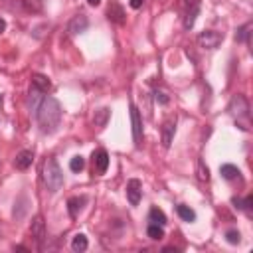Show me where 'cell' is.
<instances>
[{
  "label": "cell",
  "instance_id": "cell-1",
  "mask_svg": "<svg viewBox=\"0 0 253 253\" xmlns=\"http://www.w3.org/2000/svg\"><path fill=\"white\" fill-rule=\"evenodd\" d=\"M34 115H36V121L40 125L42 133L52 135L57 131V126L61 123V105L57 99L46 95V97H42L40 103L34 105Z\"/></svg>",
  "mask_w": 253,
  "mask_h": 253
},
{
  "label": "cell",
  "instance_id": "cell-2",
  "mask_svg": "<svg viewBox=\"0 0 253 253\" xmlns=\"http://www.w3.org/2000/svg\"><path fill=\"white\" fill-rule=\"evenodd\" d=\"M42 178H44V184L46 188L50 190L52 194H55L57 190L63 186V172L57 164V161L54 156H48L44 161V166H42Z\"/></svg>",
  "mask_w": 253,
  "mask_h": 253
},
{
  "label": "cell",
  "instance_id": "cell-3",
  "mask_svg": "<svg viewBox=\"0 0 253 253\" xmlns=\"http://www.w3.org/2000/svg\"><path fill=\"white\" fill-rule=\"evenodd\" d=\"M230 113L235 119V125L239 126L241 131H249V126H251V121H249V101H247L245 95H241V93L234 95L232 101H230Z\"/></svg>",
  "mask_w": 253,
  "mask_h": 253
},
{
  "label": "cell",
  "instance_id": "cell-4",
  "mask_svg": "<svg viewBox=\"0 0 253 253\" xmlns=\"http://www.w3.org/2000/svg\"><path fill=\"white\" fill-rule=\"evenodd\" d=\"M180 6L184 10V28L192 30L200 14V0H180Z\"/></svg>",
  "mask_w": 253,
  "mask_h": 253
},
{
  "label": "cell",
  "instance_id": "cell-5",
  "mask_svg": "<svg viewBox=\"0 0 253 253\" xmlns=\"http://www.w3.org/2000/svg\"><path fill=\"white\" fill-rule=\"evenodd\" d=\"M221 40H224V34H219V32H214V30H204L200 32V36H198V44L206 50H216Z\"/></svg>",
  "mask_w": 253,
  "mask_h": 253
},
{
  "label": "cell",
  "instance_id": "cell-6",
  "mask_svg": "<svg viewBox=\"0 0 253 253\" xmlns=\"http://www.w3.org/2000/svg\"><path fill=\"white\" fill-rule=\"evenodd\" d=\"M131 125H133V141L137 146L143 143V117L135 103H131Z\"/></svg>",
  "mask_w": 253,
  "mask_h": 253
},
{
  "label": "cell",
  "instance_id": "cell-7",
  "mask_svg": "<svg viewBox=\"0 0 253 253\" xmlns=\"http://www.w3.org/2000/svg\"><path fill=\"white\" fill-rule=\"evenodd\" d=\"M141 196H143V184H141V180L131 178L129 182H126V200H129L131 206H139Z\"/></svg>",
  "mask_w": 253,
  "mask_h": 253
},
{
  "label": "cell",
  "instance_id": "cell-8",
  "mask_svg": "<svg viewBox=\"0 0 253 253\" xmlns=\"http://www.w3.org/2000/svg\"><path fill=\"white\" fill-rule=\"evenodd\" d=\"M109 166V154L105 148H97L93 150V170L97 174H105Z\"/></svg>",
  "mask_w": 253,
  "mask_h": 253
},
{
  "label": "cell",
  "instance_id": "cell-9",
  "mask_svg": "<svg viewBox=\"0 0 253 253\" xmlns=\"http://www.w3.org/2000/svg\"><path fill=\"white\" fill-rule=\"evenodd\" d=\"M107 18L111 22L119 24V26H123L126 22V12H125V8L117 2V0H111V2H109V6H107Z\"/></svg>",
  "mask_w": 253,
  "mask_h": 253
},
{
  "label": "cell",
  "instance_id": "cell-10",
  "mask_svg": "<svg viewBox=\"0 0 253 253\" xmlns=\"http://www.w3.org/2000/svg\"><path fill=\"white\" fill-rule=\"evenodd\" d=\"M87 26H89L87 16H85V14H77V16H73V18L70 20L68 32H70L72 36H77V34H83V32L87 30Z\"/></svg>",
  "mask_w": 253,
  "mask_h": 253
},
{
  "label": "cell",
  "instance_id": "cell-11",
  "mask_svg": "<svg viewBox=\"0 0 253 253\" xmlns=\"http://www.w3.org/2000/svg\"><path fill=\"white\" fill-rule=\"evenodd\" d=\"M30 232H32V237L38 241V245L42 247V241L46 237V224H44V217L42 216H36L32 219V226H30Z\"/></svg>",
  "mask_w": 253,
  "mask_h": 253
},
{
  "label": "cell",
  "instance_id": "cell-12",
  "mask_svg": "<svg viewBox=\"0 0 253 253\" xmlns=\"http://www.w3.org/2000/svg\"><path fill=\"white\" fill-rule=\"evenodd\" d=\"M174 133H176V119H168V121H164L163 129H161V135H163V146H164V148H170L172 139H174Z\"/></svg>",
  "mask_w": 253,
  "mask_h": 253
},
{
  "label": "cell",
  "instance_id": "cell-13",
  "mask_svg": "<svg viewBox=\"0 0 253 253\" xmlns=\"http://www.w3.org/2000/svg\"><path fill=\"white\" fill-rule=\"evenodd\" d=\"M32 163H34V152H32V150H20V152L16 154V158H14V166H16L18 170L30 168Z\"/></svg>",
  "mask_w": 253,
  "mask_h": 253
},
{
  "label": "cell",
  "instance_id": "cell-14",
  "mask_svg": "<svg viewBox=\"0 0 253 253\" xmlns=\"http://www.w3.org/2000/svg\"><path fill=\"white\" fill-rule=\"evenodd\" d=\"M85 202H87L85 196H73V198H70V200H68V212H70V216H72V217H77Z\"/></svg>",
  "mask_w": 253,
  "mask_h": 253
},
{
  "label": "cell",
  "instance_id": "cell-15",
  "mask_svg": "<svg viewBox=\"0 0 253 253\" xmlns=\"http://www.w3.org/2000/svg\"><path fill=\"white\" fill-rule=\"evenodd\" d=\"M32 85H34V89L40 91V93H48L52 89V81L46 75H40V73L32 75Z\"/></svg>",
  "mask_w": 253,
  "mask_h": 253
},
{
  "label": "cell",
  "instance_id": "cell-16",
  "mask_svg": "<svg viewBox=\"0 0 253 253\" xmlns=\"http://www.w3.org/2000/svg\"><path fill=\"white\" fill-rule=\"evenodd\" d=\"M109 117H111V109L101 107V109L95 111V115H93V125L99 126V129H103V126L109 123Z\"/></svg>",
  "mask_w": 253,
  "mask_h": 253
},
{
  "label": "cell",
  "instance_id": "cell-17",
  "mask_svg": "<svg viewBox=\"0 0 253 253\" xmlns=\"http://www.w3.org/2000/svg\"><path fill=\"white\" fill-rule=\"evenodd\" d=\"M176 214L184 219V221H188V224H192V221H196V212L190 208V206H184V204H180V206H176Z\"/></svg>",
  "mask_w": 253,
  "mask_h": 253
},
{
  "label": "cell",
  "instance_id": "cell-18",
  "mask_svg": "<svg viewBox=\"0 0 253 253\" xmlns=\"http://www.w3.org/2000/svg\"><path fill=\"white\" fill-rule=\"evenodd\" d=\"M148 219H150V224H158V226H166V216H164V212L163 210H158V208H150V212H148Z\"/></svg>",
  "mask_w": 253,
  "mask_h": 253
},
{
  "label": "cell",
  "instance_id": "cell-19",
  "mask_svg": "<svg viewBox=\"0 0 253 253\" xmlns=\"http://www.w3.org/2000/svg\"><path fill=\"white\" fill-rule=\"evenodd\" d=\"M219 174L224 176L226 180H235V178H239V168L237 166H234V164H221L219 166Z\"/></svg>",
  "mask_w": 253,
  "mask_h": 253
},
{
  "label": "cell",
  "instance_id": "cell-20",
  "mask_svg": "<svg viewBox=\"0 0 253 253\" xmlns=\"http://www.w3.org/2000/svg\"><path fill=\"white\" fill-rule=\"evenodd\" d=\"M20 4L24 8V12H28V14H38L42 10L40 0H20Z\"/></svg>",
  "mask_w": 253,
  "mask_h": 253
},
{
  "label": "cell",
  "instance_id": "cell-21",
  "mask_svg": "<svg viewBox=\"0 0 253 253\" xmlns=\"http://www.w3.org/2000/svg\"><path fill=\"white\" fill-rule=\"evenodd\" d=\"M87 247H89L87 237H85L83 234H77V235L73 237V241H72V249H73V251H77V253H81V251H85Z\"/></svg>",
  "mask_w": 253,
  "mask_h": 253
},
{
  "label": "cell",
  "instance_id": "cell-22",
  "mask_svg": "<svg viewBox=\"0 0 253 253\" xmlns=\"http://www.w3.org/2000/svg\"><path fill=\"white\" fill-rule=\"evenodd\" d=\"M251 24L247 22V24H243V26H239L237 30H235V42H247L249 40V34H251Z\"/></svg>",
  "mask_w": 253,
  "mask_h": 253
},
{
  "label": "cell",
  "instance_id": "cell-23",
  "mask_svg": "<svg viewBox=\"0 0 253 253\" xmlns=\"http://www.w3.org/2000/svg\"><path fill=\"white\" fill-rule=\"evenodd\" d=\"M146 234H148L150 239H163L164 237V230H163V226H158V224H150L146 228Z\"/></svg>",
  "mask_w": 253,
  "mask_h": 253
},
{
  "label": "cell",
  "instance_id": "cell-24",
  "mask_svg": "<svg viewBox=\"0 0 253 253\" xmlns=\"http://www.w3.org/2000/svg\"><path fill=\"white\" fill-rule=\"evenodd\" d=\"M198 180L200 182H210V168L206 166L204 161H198Z\"/></svg>",
  "mask_w": 253,
  "mask_h": 253
},
{
  "label": "cell",
  "instance_id": "cell-25",
  "mask_svg": "<svg viewBox=\"0 0 253 253\" xmlns=\"http://www.w3.org/2000/svg\"><path fill=\"white\" fill-rule=\"evenodd\" d=\"M70 168H72L73 172H81V170L85 168V158H83V156H73L72 161H70Z\"/></svg>",
  "mask_w": 253,
  "mask_h": 253
},
{
  "label": "cell",
  "instance_id": "cell-26",
  "mask_svg": "<svg viewBox=\"0 0 253 253\" xmlns=\"http://www.w3.org/2000/svg\"><path fill=\"white\" fill-rule=\"evenodd\" d=\"M152 95H154V101H156V103H161V105H168V101H170V99H168V95H166L164 91H161V89H154Z\"/></svg>",
  "mask_w": 253,
  "mask_h": 253
},
{
  "label": "cell",
  "instance_id": "cell-27",
  "mask_svg": "<svg viewBox=\"0 0 253 253\" xmlns=\"http://www.w3.org/2000/svg\"><path fill=\"white\" fill-rule=\"evenodd\" d=\"M226 239H228V243H232V245H237V243L241 241V234H239L237 230H230V232L226 234Z\"/></svg>",
  "mask_w": 253,
  "mask_h": 253
},
{
  "label": "cell",
  "instance_id": "cell-28",
  "mask_svg": "<svg viewBox=\"0 0 253 253\" xmlns=\"http://www.w3.org/2000/svg\"><path fill=\"white\" fill-rule=\"evenodd\" d=\"M251 206H253V196H247V198L243 200V212L251 214Z\"/></svg>",
  "mask_w": 253,
  "mask_h": 253
},
{
  "label": "cell",
  "instance_id": "cell-29",
  "mask_svg": "<svg viewBox=\"0 0 253 253\" xmlns=\"http://www.w3.org/2000/svg\"><path fill=\"white\" fill-rule=\"evenodd\" d=\"M131 8H135V10H139V8H143V4H145V0H131Z\"/></svg>",
  "mask_w": 253,
  "mask_h": 253
},
{
  "label": "cell",
  "instance_id": "cell-30",
  "mask_svg": "<svg viewBox=\"0 0 253 253\" xmlns=\"http://www.w3.org/2000/svg\"><path fill=\"white\" fill-rule=\"evenodd\" d=\"M232 204H234L237 210H243V200H241V198H232Z\"/></svg>",
  "mask_w": 253,
  "mask_h": 253
},
{
  "label": "cell",
  "instance_id": "cell-31",
  "mask_svg": "<svg viewBox=\"0 0 253 253\" xmlns=\"http://www.w3.org/2000/svg\"><path fill=\"white\" fill-rule=\"evenodd\" d=\"M87 4H89V6H99L101 0H87Z\"/></svg>",
  "mask_w": 253,
  "mask_h": 253
},
{
  "label": "cell",
  "instance_id": "cell-32",
  "mask_svg": "<svg viewBox=\"0 0 253 253\" xmlns=\"http://www.w3.org/2000/svg\"><path fill=\"white\" fill-rule=\"evenodd\" d=\"M6 30V22L2 20V18H0V34H2V32Z\"/></svg>",
  "mask_w": 253,
  "mask_h": 253
},
{
  "label": "cell",
  "instance_id": "cell-33",
  "mask_svg": "<svg viewBox=\"0 0 253 253\" xmlns=\"http://www.w3.org/2000/svg\"><path fill=\"white\" fill-rule=\"evenodd\" d=\"M0 103H2V95H0Z\"/></svg>",
  "mask_w": 253,
  "mask_h": 253
}]
</instances>
